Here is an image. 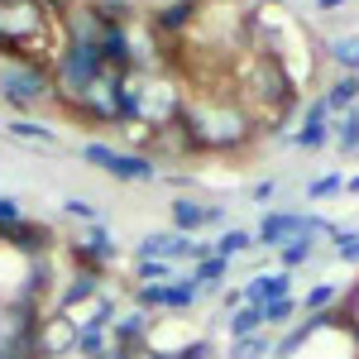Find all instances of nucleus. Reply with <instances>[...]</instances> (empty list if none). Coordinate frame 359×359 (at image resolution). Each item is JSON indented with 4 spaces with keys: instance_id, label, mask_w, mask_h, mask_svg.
Instances as JSON below:
<instances>
[{
    "instance_id": "obj_1",
    "label": "nucleus",
    "mask_w": 359,
    "mask_h": 359,
    "mask_svg": "<svg viewBox=\"0 0 359 359\" xmlns=\"http://www.w3.org/2000/svg\"><path fill=\"white\" fill-rule=\"evenodd\" d=\"M235 101L254 120L259 135H278L287 125V115L297 111V82L283 67V57L264 48H245L235 57Z\"/></svg>"
},
{
    "instance_id": "obj_2",
    "label": "nucleus",
    "mask_w": 359,
    "mask_h": 359,
    "mask_svg": "<svg viewBox=\"0 0 359 359\" xmlns=\"http://www.w3.org/2000/svg\"><path fill=\"white\" fill-rule=\"evenodd\" d=\"M177 125L192 139L196 154H245L259 135L254 120L240 111V101H211V96H187Z\"/></svg>"
},
{
    "instance_id": "obj_3",
    "label": "nucleus",
    "mask_w": 359,
    "mask_h": 359,
    "mask_svg": "<svg viewBox=\"0 0 359 359\" xmlns=\"http://www.w3.org/2000/svg\"><path fill=\"white\" fill-rule=\"evenodd\" d=\"M48 77H53V101L67 106V101L86 96L91 86L106 77V57H101L96 43H62V53L53 57Z\"/></svg>"
},
{
    "instance_id": "obj_4",
    "label": "nucleus",
    "mask_w": 359,
    "mask_h": 359,
    "mask_svg": "<svg viewBox=\"0 0 359 359\" xmlns=\"http://www.w3.org/2000/svg\"><path fill=\"white\" fill-rule=\"evenodd\" d=\"M0 101H10L15 111H39L43 101H53V77H48V67L0 62Z\"/></svg>"
},
{
    "instance_id": "obj_5",
    "label": "nucleus",
    "mask_w": 359,
    "mask_h": 359,
    "mask_svg": "<svg viewBox=\"0 0 359 359\" xmlns=\"http://www.w3.org/2000/svg\"><path fill=\"white\" fill-rule=\"evenodd\" d=\"M82 163L101 168L115 182H158V163H154L149 154H139V149H111V144H101V139L82 144Z\"/></svg>"
},
{
    "instance_id": "obj_6",
    "label": "nucleus",
    "mask_w": 359,
    "mask_h": 359,
    "mask_svg": "<svg viewBox=\"0 0 359 359\" xmlns=\"http://www.w3.org/2000/svg\"><path fill=\"white\" fill-rule=\"evenodd\" d=\"M96 292H106V273L101 269H86V264H72V273L62 278V287H57V302L53 311H77V306H86Z\"/></svg>"
},
{
    "instance_id": "obj_7",
    "label": "nucleus",
    "mask_w": 359,
    "mask_h": 359,
    "mask_svg": "<svg viewBox=\"0 0 359 359\" xmlns=\"http://www.w3.org/2000/svg\"><path fill=\"white\" fill-rule=\"evenodd\" d=\"M72 264H86V269H111V264H120V245L111 240V230L96 221L86 225L82 235H77V245H72Z\"/></svg>"
},
{
    "instance_id": "obj_8",
    "label": "nucleus",
    "mask_w": 359,
    "mask_h": 359,
    "mask_svg": "<svg viewBox=\"0 0 359 359\" xmlns=\"http://www.w3.org/2000/svg\"><path fill=\"white\" fill-rule=\"evenodd\" d=\"M72 345H77V316L48 311L39 321V355L43 359H72Z\"/></svg>"
},
{
    "instance_id": "obj_9",
    "label": "nucleus",
    "mask_w": 359,
    "mask_h": 359,
    "mask_svg": "<svg viewBox=\"0 0 359 359\" xmlns=\"http://www.w3.org/2000/svg\"><path fill=\"white\" fill-rule=\"evenodd\" d=\"M287 144H292V149H302V154H316V149H326V144H331V106H326L321 96L302 111V125L287 135Z\"/></svg>"
},
{
    "instance_id": "obj_10",
    "label": "nucleus",
    "mask_w": 359,
    "mask_h": 359,
    "mask_svg": "<svg viewBox=\"0 0 359 359\" xmlns=\"http://www.w3.org/2000/svg\"><path fill=\"white\" fill-rule=\"evenodd\" d=\"M57 245V235H53V225H43V221H15V225H5V249H15V254H25V259H43L48 249Z\"/></svg>"
},
{
    "instance_id": "obj_11",
    "label": "nucleus",
    "mask_w": 359,
    "mask_h": 359,
    "mask_svg": "<svg viewBox=\"0 0 359 359\" xmlns=\"http://www.w3.org/2000/svg\"><path fill=\"white\" fill-rule=\"evenodd\" d=\"M149 340H154V321H149V311H125V316H115L111 326V345H125V350H135V355H144L149 350Z\"/></svg>"
},
{
    "instance_id": "obj_12",
    "label": "nucleus",
    "mask_w": 359,
    "mask_h": 359,
    "mask_svg": "<svg viewBox=\"0 0 359 359\" xmlns=\"http://www.w3.org/2000/svg\"><path fill=\"white\" fill-rule=\"evenodd\" d=\"M273 297H292V273H287V269H278V273H254L245 283V302L264 306V302H273Z\"/></svg>"
},
{
    "instance_id": "obj_13",
    "label": "nucleus",
    "mask_w": 359,
    "mask_h": 359,
    "mask_svg": "<svg viewBox=\"0 0 359 359\" xmlns=\"http://www.w3.org/2000/svg\"><path fill=\"white\" fill-rule=\"evenodd\" d=\"M0 359H43L39 326H0Z\"/></svg>"
},
{
    "instance_id": "obj_14",
    "label": "nucleus",
    "mask_w": 359,
    "mask_h": 359,
    "mask_svg": "<svg viewBox=\"0 0 359 359\" xmlns=\"http://www.w3.org/2000/svg\"><path fill=\"white\" fill-rule=\"evenodd\" d=\"M201 287V297L206 292H221V283L230 278V259H221V254H206V259H196L192 264V273H187Z\"/></svg>"
},
{
    "instance_id": "obj_15",
    "label": "nucleus",
    "mask_w": 359,
    "mask_h": 359,
    "mask_svg": "<svg viewBox=\"0 0 359 359\" xmlns=\"http://www.w3.org/2000/svg\"><path fill=\"white\" fill-rule=\"evenodd\" d=\"M206 206H211V201L177 196V201H172V230H182V235H201V230H206Z\"/></svg>"
},
{
    "instance_id": "obj_16",
    "label": "nucleus",
    "mask_w": 359,
    "mask_h": 359,
    "mask_svg": "<svg viewBox=\"0 0 359 359\" xmlns=\"http://www.w3.org/2000/svg\"><path fill=\"white\" fill-rule=\"evenodd\" d=\"M221 326L230 331V340H245V335L269 331V326H264V306H254V302H245V306H235L230 316H221Z\"/></svg>"
},
{
    "instance_id": "obj_17",
    "label": "nucleus",
    "mask_w": 359,
    "mask_h": 359,
    "mask_svg": "<svg viewBox=\"0 0 359 359\" xmlns=\"http://www.w3.org/2000/svg\"><path fill=\"white\" fill-rule=\"evenodd\" d=\"M331 144L345 154V158H350V154H359V106L331 115Z\"/></svg>"
},
{
    "instance_id": "obj_18",
    "label": "nucleus",
    "mask_w": 359,
    "mask_h": 359,
    "mask_svg": "<svg viewBox=\"0 0 359 359\" xmlns=\"http://www.w3.org/2000/svg\"><path fill=\"white\" fill-rule=\"evenodd\" d=\"M326 106H331V115L350 111V106H359V72H340L331 86H326V96H321Z\"/></svg>"
},
{
    "instance_id": "obj_19",
    "label": "nucleus",
    "mask_w": 359,
    "mask_h": 359,
    "mask_svg": "<svg viewBox=\"0 0 359 359\" xmlns=\"http://www.w3.org/2000/svg\"><path fill=\"white\" fill-rule=\"evenodd\" d=\"M211 249H216L221 259H230V264H235L240 254H249V249H254V230H245V225H225L221 235L211 240Z\"/></svg>"
},
{
    "instance_id": "obj_20",
    "label": "nucleus",
    "mask_w": 359,
    "mask_h": 359,
    "mask_svg": "<svg viewBox=\"0 0 359 359\" xmlns=\"http://www.w3.org/2000/svg\"><path fill=\"white\" fill-rule=\"evenodd\" d=\"M115 316H120V311H115V302L106 297V292H96V297L86 302V311H77V326H91V331H111Z\"/></svg>"
},
{
    "instance_id": "obj_21",
    "label": "nucleus",
    "mask_w": 359,
    "mask_h": 359,
    "mask_svg": "<svg viewBox=\"0 0 359 359\" xmlns=\"http://www.w3.org/2000/svg\"><path fill=\"white\" fill-rule=\"evenodd\" d=\"M225 359H273V340H269V331L245 335V340H230Z\"/></svg>"
},
{
    "instance_id": "obj_22",
    "label": "nucleus",
    "mask_w": 359,
    "mask_h": 359,
    "mask_svg": "<svg viewBox=\"0 0 359 359\" xmlns=\"http://www.w3.org/2000/svg\"><path fill=\"white\" fill-rule=\"evenodd\" d=\"M316 240H321V235H311V230H306V235H297V240H287V245L278 249V259H283V269H287V273H292V269H302L306 259L316 254Z\"/></svg>"
},
{
    "instance_id": "obj_23",
    "label": "nucleus",
    "mask_w": 359,
    "mask_h": 359,
    "mask_svg": "<svg viewBox=\"0 0 359 359\" xmlns=\"http://www.w3.org/2000/svg\"><path fill=\"white\" fill-rule=\"evenodd\" d=\"M292 316H302L297 297H273V302H264V326H269V331H283V326H292Z\"/></svg>"
},
{
    "instance_id": "obj_24",
    "label": "nucleus",
    "mask_w": 359,
    "mask_h": 359,
    "mask_svg": "<svg viewBox=\"0 0 359 359\" xmlns=\"http://www.w3.org/2000/svg\"><path fill=\"white\" fill-rule=\"evenodd\" d=\"M335 302H340V287H335V283H316V287H306V297H297L302 316L306 311H331Z\"/></svg>"
},
{
    "instance_id": "obj_25",
    "label": "nucleus",
    "mask_w": 359,
    "mask_h": 359,
    "mask_svg": "<svg viewBox=\"0 0 359 359\" xmlns=\"http://www.w3.org/2000/svg\"><path fill=\"white\" fill-rule=\"evenodd\" d=\"M135 278L139 283H172L177 278V264L172 259H135Z\"/></svg>"
},
{
    "instance_id": "obj_26",
    "label": "nucleus",
    "mask_w": 359,
    "mask_h": 359,
    "mask_svg": "<svg viewBox=\"0 0 359 359\" xmlns=\"http://www.w3.org/2000/svg\"><path fill=\"white\" fill-rule=\"evenodd\" d=\"M111 345V331H91V326H77V345H72V359H96Z\"/></svg>"
},
{
    "instance_id": "obj_27",
    "label": "nucleus",
    "mask_w": 359,
    "mask_h": 359,
    "mask_svg": "<svg viewBox=\"0 0 359 359\" xmlns=\"http://www.w3.org/2000/svg\"><path fill=\"white\" fill-rule=\"evenodd\" d=\"M10 135L25 139V144H43V149H57V135H53V130H43L39 120H15V125H10Z\"/></svg>"
},
{
    "instance_id": "obj_28",
    "label": "nucleus",
    "mask_w": 359,
    "mask_h": 359,
    "mask_svg": "<svg viewBox=\"0 0 359 359\" xmlns=\"http://www.w3.org/2000/svg\"><path fill=\"white\" fill-rule=\"evenodd\" d=\"M331 57L340 72H359V34H345V39H335L331 43Z\"/></svg>"
},
{
    "instance_id": "obj_29",
    "label": "nucleus",
    "mask_w": 359,
    "mask_h": 359,
    "mask_svg": "<svg viewBox=\"0 0 359 359\" xmlns=\"http://www.w3.org/2000/svg\"><path fill=\"white\" fill-rule=\"evenodd\" d=\"M62 216H72V221H82V225H96L101 221V206L86 201V196H67V201H62Z\"/></svg>"
},
{
    "instance_id": "obj_30",
    "label": "nucleus",
    "mask_w": 359,
    "mask_h": 359,
    "mask_svg": "<svg viewBox=\"0 0 359 359\" xmlns=\"http://www.w3.org/2000/svg\"><path fill=\"white\" fill-rule=\"evenodd\" d=\"M345 192V172H326V177H316V182H306V201H326V196Z\"/></svg>"
},
{
    "instance_id": "obj_31",
    "label": "nucleus",
    "mask_w": 359,
    "mask_h": 359,
    "mask_svg": "<svg viewBox=\"0 0 359 359\" xmlns=\"http://www.w3.org/2000/svg\"><path fill=\"white\" fill-rule=\"evenodd\" d=\"M335 259L340 264H359V230H335Z\"/></svg>"
},
{
    "instance_id": "obj_32",
    "label": "nucleus",
    "mask_w": 359,
    "mask_h": 359,
    "mask_svg": "<svg viewBox=\"0 0 359 359\" xmlns=\"http://www.w3.org/2000/svg\"><path fill=\"white\" fill-rule=\"evenodd\" d=\"M106 20H135L139 15V0H91Z\"/></svg>"
},
{
    "instance_id": "obj_33",
    "label": "nucleus",
    "mask_w": 359,
    "mask_h": 359,
    "mask_svg": "<svg viewBox=\"0 0 359 359\" xmlns=\"http://www.w3.org/2000/svg\"><path fill=\"white\" fill-rule=\"evenodd\" d=\"M172 355H177V359H216V340L196 335V340H187V345H177Z\"/></svg>"
},
{
    "instance_id": "obj_34",
    "label": "nucleus",
    "mask_w": 359,
    "mask_h": 359,
    "mask_svg": "<svg viewBox=\"0 0 359 359\" xmlns=\"http://www.w3.org/2000/svg\"><path fill=\"white\" fill-rule=\"evenodd\" d=\"M25 221V206H20V196H0V225H15Z\"/></svg>"
},
{
    "instance_id": "obj_35",
    "label": "nucleus",
    "mask_w": 359,
    "mask_h": 359,
    "mask_svg": "<svg viewBox=\"0 0 359 359\" xmlns=\"http://www.w3.org/2000/svg\"><path fill=\"white\" fill-rule=\"evenodd\" d=\"M249 196H254V201H273V196H278V177H264V182H254V187H249Z\"/></svg>"
},
{
    "instance_id": "obj_36",
    "label": "nucleus",
    "mask_w": 359,
    "mask_h": 359,
    "mask_svg": "<svg viewBox=\"0 0 359 359\" xmlns=\"http://www.w3.org/2000/svg\"><path fill=\"white\" fill-rule=\"evenodd\" d=\"M221 306H225V316H230L235 306H245V287H230V292H221Z\"/></svg>"
},
{
    "instance_id": "obj_37",
    "label": "nucleus",
    "mask_w": 359,
    "mask_h": 359,
    "mask_svg": "<svg viewBox=\"0 0 359 359\" xmlns=\"http://www.w3.org/2000/svg\"><path fill=\"white\" fill-rule=\"evenodd\" d=\"M345 5H350V0H311L316 15H331V10H345Z\"/></svg>"
},
{
    "instance_id": "obj_38",
    "label": "nucleus",
    "mask_w": 359,
    "mask_h": 359,
    "mask_svg": "<svg viewBox=\"0 0 359 359\" xmlns=\"http://www.w3.org/2000/svg\"><path fill=\"white\" fill-rule=\"evenodd\" d=\"M345 192H350V196H359V177H345Z\"/></svg>"
},
{
    "instance_id": "obj_39",
    "label": "nucleus",
    "mask_w": 359,
    "mask_h": 359,
    "mask_svg": "<svg viewBox=\"0 0 359 359\" xmlns=\"http://www.w3.org/2000/svg\"><path fill=\"white\" fill-rule=\"evenodd\" d=\"M154 5H168V0H149V10H154Z\"/></svg>"
},
{
    "instance_id": "obj_40",
    "label": "nucleus",
    "mask_w": 359,
    "mask_h": 359,
    "mask_svg": "<svg viewBox=\"0 0 359 359\" xmlns=\"http://www.w3.org/2000/svg\"><path fill=\"white\" fill-rule=\"evenodd\" d=\"M57 5H62V10H67V5H72V0H57Z\"/></svg>"
}]
</instances>
